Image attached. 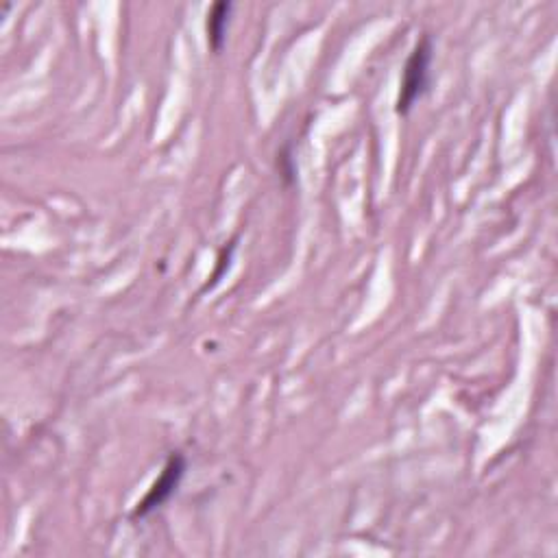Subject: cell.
Returning a JSON list of instances; mask_svg holds the SVG:
<instances>
[{
	"label": "cell",
	"mask_w": 558,
	"mask_h": 558,
	"mask_svg": "<svg viewBox=\"0 0 558 558\" xmlns=\"http://www.w3.org/2000/svg\"><path fill=\"white\" fill-rule=\"evenodd\" d=\"M232 9H234L232 3H227V0H218V3H214L208 11V22H205V29H208V44L216 53L221 51L225 44Z\"/></svg>",
	"instance_id": "3"
},
{
	"label": "cell",
	"mask_w": 558,
	"mask_h": 558,
	"mask_svg": "<svg viewBox=\"0 0 558 558\" xmlns=\"http://www.w3.org/2000/svg\"><path fill=\"white\" fill-rule=\"evenodd\" d=\"M432 53H434L432 38L430 35H421L415 48H412L410 57L406 59L402 88H399V96H397V114H408L410 107L428 92Z\"/></svg>",
	"instance_id": "1"
},
{
	"label": "cell",
	"mask_w": 558,
	"mask_h": 558,
	"mask_svg": "<svg viewBox=\"0 0 558 558\" xmlns=\"http://www.w3.org/2000/svg\"><path fill=\"white\" fill-rule=\"evenodd\" d=\"M279 164H282V175L286 177V181H293L295 168H293V157H290L288 149L279 153Z\"/></svg>",
	"instance_id": "4"
},
{
	"label": "cell",
	"mask_w": 558,
	"mask_h": 558,
	"mask_svg": "<svg viewBox=\"0 0 558 558\" xmlns=\"http://www.w3.org/2000/svg\"><path fill=\"white\" fill-rule=\"evenodd\" d=\"M186 469H188V460L184 454L173 452L171 456H168L160 478L151 484L147 495H144L138 502L136 511H133V519L149 517L151 513L157 511V508H162L168 500H171V497L177 493L181 480H184V476H186Z\"/></svg>",
	"instance_id": "2"
}]
</instances>
